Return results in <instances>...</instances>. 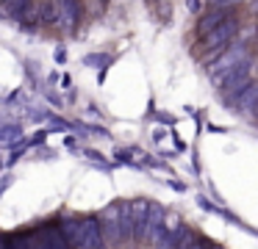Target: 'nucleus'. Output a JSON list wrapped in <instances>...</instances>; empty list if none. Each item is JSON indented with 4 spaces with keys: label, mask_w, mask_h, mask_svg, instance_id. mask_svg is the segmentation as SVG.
<instances>
[{
    "label": "nucleus",
    "mask_w": 258,
    "mask_h": 249,
    "mask_svg": "<svg viewBox=\"0 0 258 249\" xmlns=\"http://www.w3.org/2000/svg\"><path fill=\"white\" fill-rule=\"evenodd\" d=\"M78 249H106V238L100 230V219H81V246Z\"/></svg>",
    "instance_id": "6"
},
{
    "label": "nucleus",
    "mask_w": 258,
    "mask_h": 249,
    "mask_svg": "<svg viewBox=\"0 0 258 249\" xmlns=\"http://www.w3.org/2000/svg\"><path fill=\"white\" fill-rule=\"evenodd\" d=\"M100 230L103 238L111 243L125 241V232H122V205H108L100 216Z\"/></svg>",
    "instance_id": "5"
},
{
    "label": "nucleus",
    "mask_w": 258,
    "mask_h": 249,
    "mask_svg": "<svg viewBox=\"0 0 258 249\" xmlns=\"http://www.w3.org/2000/svg\"><path fill=\"white\" fill-rule=\"evenodd\" d=\"M236 36H239V17H228L225 22H219L217 28H211L208 33H203L200 36V50L203 53H222L228 44L236 42Z\"/></svg>",
    "instance_id": "1"
},
{
    "label": "nucleus",
    "mask_w": 258,
    "mask_h": 249,
    "mask_svg": "<svg viewBox=\"0 0 258 249\" xmlns=\"http://www.w3.org/2000/svg\"><path fill=\"white\" fill-rule=\"evenodd\" d=\"M180 249H206V241H200V238L191 235V238H189V241H186Z\"/></svg>",
    "instance_id": "13"
},
{
    "label": "nucleus",
    "mask_w": 258,
    "mask_h": 249,
    "mask_svg": "<svg viewBox=\"0 0 258 249\" xmlns=\"http://www.w3.org/2000/svg\"><path fill=\"white\" fill-rule=\"evenodd\" d=\"M206 249H222V246H206Z\"/></svg>",
    "instance_id": "16"
},
{
    "label": "nucleus",
    "mask_w": 258,
    "mask_h": 249,
    "mask_svg": "<svg viewBox=\"0 0 258 249\" xmlns=\"http://www.w3.org/2000/svg\"><path fill=\"white\" fill-rule=\"evenodd\" d=\"M14 133H17V127H6V130H3V136H0V141H9V138H14Z\"/></svg>",
    "instance_id": "14"
},
{
    "label": "nucleus",
    "mask_w": 258,
    "mask_h": 249,
    "mask_svg": "<svg viewBox=\"0 0 258 249\" xmlns=\"http://www.w3.org/2000/svg\"><path fill=\"white\" fill-rule=\"evenodd\" d=\"M255 119H258V116H255Z\"/></svg>",
    "instance_id": "20"
},
{
    "label": "nucleus",
    "mask_w": 258,
    "mask_h": 249,
    "mask_svg": "<svg viewBox=\"0 0 258 249\" xmlns=\"http://www.w3.org/2000/svg\"><path fill=\"white\" fill-rule=\"evenodd\" d=\"M56 6H58L56 25L61 28V31L73 33L75 28H78V22H81V3L78 0H56Z\"/></svg>",
    "instance_id": "7"
},
{
    "label": "nucleus",
    "mask_w": 258,
    "mask_h": 249,
    "mask_svg": "<svg viewBox=\"0 0 258 249\" xmlns=\"http://www.w3.org/2000/svg\"><path fill=\"white\" fill-rule=\"evenodd\" d=\"M255 3H258V0H255Z\"/></svg>",
    "instance_id": "19"
},
{
    "label": "nucleus",
    "mask_w": 258,
    "mask_h": 249,
    "mask_svg": "<svg viewBox=\"0 0 258 249\" xmlns=\"http://www.w3.org/2000/svg\"><path fill=\"white\" fill-rule=\"evenodd\" d=\"M147 216H150V202H145V199L125 202L122 205V232H125V238H139V241H145Z\"/></svg>",
    "instance_id": "2"
},
{
    "label": "nucleus",
    "mask_w": 258,
    "mask_h": 249,
    "mask_svg": "<svg viewBox=\"0 0 258 249\" xmlns=\"http://www.w3.org/2000/svg\"><path fill=\"white\" fill-rule=\"evenodd\" d=\"M147 3H158V0H147Z\"/></svg>",
    "instance_id": "17"
},
{
    "label": "nucleus",
    "mask_w": 258,
    "mask_h": 249,
    "mask_svg": "<svg viewBox=\"0 0 258 249\" xmlns=\"http://www.w3.org/2000/svg\"><path fill=\"white\" fill-rule=\"evenodd\" d=\"M31 0H3V6H6L9 11H20V9H25Z\"/></svg>",
    "instance_id": "12"
},
{
    "label": "nucleus",
    "mask_w": 258,
    "mask_h": 249,
    "mask_svg": "<svg viewBox=\"0 0 258 249\" xmlns=\"http://www.w3.org/2000/svg\"><path fill=\"white\" fill-rule=\"evenodd\" d=\"M39 249H73V246L67 243V238L61 235L58 227H50V230L45 232V241L39 243Z\"/></svg>",
    "instance_id": "10"
},
{
    "label": "nucleus",
    "mask_w": 258,
    "mask_h": 249,
    "mask_svg": "<svg viewBox=\"0 0 258 249\" xmlns=\"http://www.w3.org/2000/svg\"><path fill=\"white\" fill-rule=\"evenodd\" d=\"M252 83V61H241L239 66H236L233 72H230L228 77H225L222 83H219V94H222V100H228V103H236V97H239L241 92H244L247 86Z\"/></svg>",
    "instance_id": "4"
},
{
    "label": "nucleus",
    "mask_w": 258,
    "mask_h": 249,
    "mask_svg": "<svg viewBox=\"0 0 258 249\" xmlns=\"http://www.w3.org/2000/svg\"><path fill=\"white\" fill-rule=\"evenodd\" d=\"M228 17H233V11H230V6H222V9H211V11H206V14L200 17V22H197V33H208L211 28H217L219 22H225Z\"/></svg>",
    "instance_id": "8"
},
{
    "label": "nucleus",
    "mask_w": 258,
    "mask_h": 249,
    "mask_svg": "<svg viewBox=\"0 0 258 249\" xmlns=\"http://www.w3.org/2000/svg\"><path fill=\"white\" fill-rule=\"evenodd\" d=\"M250 114H252V116H258V100H255V105L250 108Z\"/></svg>",
    "instance_id": "15"
},
{
    "label": "nucleus",
    "mask_w": 258,
    "mask_h": 249,
    "mask_svg": "<svg viewBox=\"0 0 258 249\" xmlns=\"http://www.w3.org/2000/svg\"><path fill=\"white\" fill-rule=\"evenodd\" d=\"M255 100H258V83L252 80L250 86H247L244 92L236 97V108H239V111H247V114H250V108L255 105Z\"/></svg>",
    "instance_id": "11"
},
{
    "label": "nucleus",
    "mask_w": 258,
    "mask_h": 249,
    "mask_svg": "<svg viewBox=\"0 0 258 249\" xmlns=\"http://www.w3.org/2000/svg\"><path fill=\"white\" fill-rule=\"evenodd\" d=\"M36 17H39L42 25H56V20H58L56 0H42V3L36 6Z\"/></svg>",
    "instance_id": "9"
},
{
    "label": "nucleus",
    "mask_w": 258,
    "mask_h": 249,
    "mask_svg": "<svg viewBox=\"0 0 258 249\" xmlns=\"http://www.w3.org/2000/svg\"><path fill=\"white\" fill-rule=\"evenodd\" d=\"M255 64H258V55H255Z\"/></svg>",
    "instance_id": "18"
},
{
    "label": "nucleus",
    "mask_w": 258,
    "mask_h": 249,
    "mask_svg": "<svg viewBox=\"0 0 258 249\" xmlns=\"http://www.w3.org/2000/svg\"><path fill=\"white\" fill-rule=\"evenodd\" d=\"M241 61H247V50L241 47V44H228V47L219 53V58L211 64V69H208L211 83H214V86H219V83H222L225 77H228L230 72L241 64Z\"/></svg>",
    "instance_id": "3"
}]
</instances>
